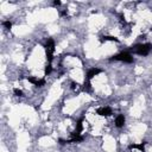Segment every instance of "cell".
<instances>
[{"mask_svg":"<svg viewBox=\"0 0 152 152\" xmlns=\"http://www.w3.org/2000/svg\"><path fill=\"white\" fill-rule=\"evenodd\" d=\"M151 50H152V45L150 43H140V44H135L134 46L131 48L132 53L140 55V56H147Z\"/></svg>","mask_w":152,"mask_h":152,"instance_id":"1","label":"cell"},{"mask_svg":"<svg viewBox=\"0 0 152 152\" xmlns=\"http://www.w3.org/2000/svg\"><path fill=\"white\" fill-rule=\"evenodd\" d=\"M45 53H46V58L48 62L51 63L54 60V53H55V42L53 39H48L45 44Z\"/></svg>","mask_w":152,"mask_h":152,"instance_id":"2","label":"cell"},{"mask_svg":"<svg viewBox=\"0 0 152 152\" xmlns=\"http://www.w3.org/2000/svg\"><path fill=\"white\" fill-rule=\"evenodd\" d=\"M111 60L113 61H119V62H124V63H132L133 62V56L130 53H121L118 54L115 56H113Z\"/></svg>","mask_w":152,"mask_h":152,"instance_id":"3","label":"cell"},{"mask_svg":"<svg viewBox=\"0 0 152 152\" xmlns=\"http://www.w3.org/2000/svg\"><path fill=\"white\" fill-rule=\"evenodd\" d=\"M112 109L109 108V107H100V108H97L96 109V114L97 115H100V117H105V118H107V117H111L112 115Z\"/></svg>","mask_w":152,"mask_h":152,"instance_id":"4","label":"cell"},{"mask_svg":"<svg viewBox=\"0 0 152 152\" xmlns=\"http://www.w3.org/2000/svg\"><path fill=\"white\" fill-rule=\"evenodd\" d=\"M100 73H101V69H99V68H91V69H89V70H88L86 80H87V81H90L93 77L97 76Z\"/></svg>","mask_w":152,"mask_h":152,"instance_id":"5","label":"cell"},{"mask_svg":"<svg viewBox=\"0 0 152 152\" xmlns=\"http://www.w3.org/2000/svg\"><path fill=\"white\" fill-rule=\"evenodd\" d=\"M125 122H126V118L124 114H119L117 118H115V126L118 128H122L125 126Z\"/></svg>","mask_w":152,"mask_h":152,"instance_id":"6","label":"cell"},{"mask_svg":"<svg viewBox=\"0 0 152 152\" xmlns=\"http://www.w3.org/2000/svg\"><path fill=\"white\" fill-rule=\"evenodd\" d=\"M100 42H119V39L114 36H102L100 38Z\"/></svg>","mask_w":152,"mask_h":152,"instance_id":"7","label":"cell"},{"mask_svg":"<svg viewBox=\"0 0 152 152\" xmlns=\"http://www.w3.org/2000/svg\"><path fill=\"white\" fill-rule=\"evenodd\" d=\"M51 73H53V66L49 63V64L45 67V69H44V74H45V75H50Z\"/></svg>","mask_w":152,"mask_h":152,"instance_id":"8","label":"cell"},{"mask_svg":"<svg viewBox=\"0 0 152 152\" xmlns=\"http://www.w3.org/2000/svg\"><path fill=\"white\" fill-rule=\"evenodd\" d=\"M3 26H4L6 30H11V29H12V23H11L10 20H5V22H3Z\"/></svg>","mask_w":152,"mask_h":152,"instance_id":"9","label":"cell"},{"mask_svg":"<svg viewBox=\"0 0 152 152\" xmlns=\"http://www.w3.org/2000/svg\"><path fill=\"white\" fill-rule=\"evenodd\" d=\"M13 93H14V95H16V96H19V97L24 96L23 90H22V89H19V88H14V89H13Z\"/></svg>","mask_w":152,"mask_h":152,"instance_id":"10","label":"cell"},{"mask_svg":"<svg viewBox=\"0 0 152 152\" xmlns=\"http://www.w3.org/2000/svg\"><path fill=\"white\" fill-rule=\"evenodd\" d=\"M71 89H73L74 91H76V90H80V89H81V86H80L79 83H75V82H71Z\"/></svg>","mask_w":152,"mask_h":152,"instance_id":"11","label":"cell"},{"mask_svg":"<svg viewBox=\"0 0 152 152\" xmlns=\"http://www.w3.org/2000/svg\"><path fill=\"white\" fill-rule=\"evenodd\" d=\"M61 4H62V3H61V1H58V0H56V1H54V5H55V6H60Z\"/></svg>","mask_w":152,"mask_h":152,"instance_id":"12","label":"cell"}]
</instances>
